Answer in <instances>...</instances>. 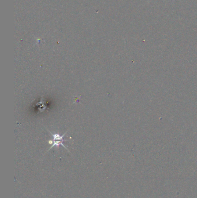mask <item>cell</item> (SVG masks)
Wrapping results in <instances>:
<instances>
[{
    "label": "cell",
    "instance_id": "cell-1",
    "mask_svg": "<svg viewBox=\"0 0 197 198\" xmlns=\"http://www.w3.org/2000/svg\"><path fill=\"white\" fill-rule=\"evenodd\" d=\"M49 132L51 133V136L53 137V140L49 141V144H52V145H51V148H49V149L48 151H49L51 148H52L54 147L58 148L59 147V146H62L63 147L65 148L67 150H68L67 148L63 144V142H64L63 138H64V136H65V135L67 133V131H66L65 133H64L62 136H61L60 135H59L58 133H54V134L53 133H51V131H49Z\"/></svg>",
    "mask_w": 197,
    "mask_h": 198
}]
</instances>
